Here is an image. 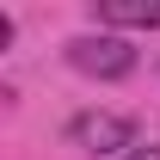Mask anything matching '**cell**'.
<instances>
[{
  "label": "cell",
  "mask_w": 160,
  "mask_h": 160,
  "mask_svg": "<svg viewBox=\"0 0 160 160\" xmlns=\"http://www.w3.org/2000/svg\"><path fill=\"white\" fill-rule=\"evenodd\" d=\"M68 62H74L80 74H92V80L136 74V49H129V37H117V31H86V37H74L68 43Z\"/></svg>",
  "instance_id": "obj_1"
},
{
  "label": "cell",
  "mask_w": 160,
  "mask_h": 160,
  "mask_svg": "<svg viewBox=\"0 0 160 160\" xmlns=\"http://www.w3.org/2000/svg\"><path fill=\"white\" fill-rule=\"evenodd\" d=\"M68 142L80 154H123V148H142L136 142V123L117 117V111H80L68 123Z\"/></svg>",
  "instance_id": "obj_2"
},
{
  "label": "cell",
  "mask_w": 160,
  "mask_h": 160,
  "mask_svg": "<svg viewBox=\"0 0 160 160\" xmlns=\"http://www.w3.org/2000/svg\"><path fill=\"white\" fill-rule=\"evenodd\" d=\"M123 160H160V142H142V148H129Z\"/></svg>",
  "instance_id": "obj_4"
},
{
  "label": "cell",
  "mask_w": 160,
  "mask_h": 160,
  "mask_svg": "<svg viewBox=\"0 0 160 160\" xmlns=\"http://www.w3.org/2000/svg\"><path fill=\"white\" fill-rule=\"evenodd\" d=\"M92 19L117 25V31H154L160 25V0H92Z\"/></svg>",
  "instance_id": "obj_3"
}]
</instances>
